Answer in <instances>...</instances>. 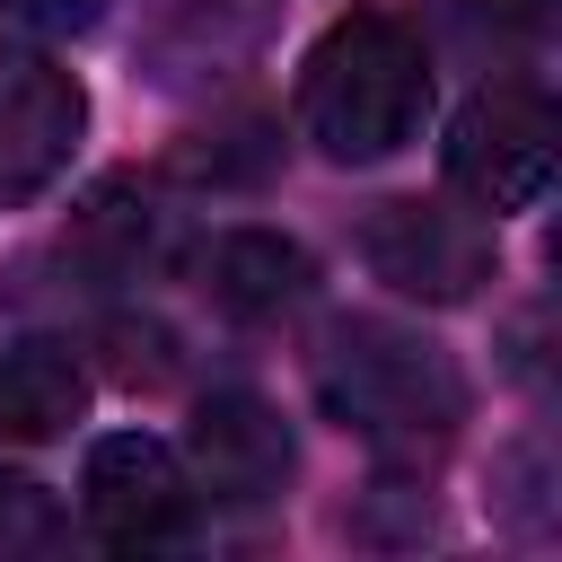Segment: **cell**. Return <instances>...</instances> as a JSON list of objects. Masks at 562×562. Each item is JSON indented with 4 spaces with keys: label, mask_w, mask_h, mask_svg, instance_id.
I'll return each instance as SVG.
<instances>
[{
    "label": "cell",
    "mask_w": 562,
    "mask_h": 562,
    "mask_svg": "<svg viewBox=\"0 0 562 562\" xmlns=\"http://www.w3.org/2000/svg\"><path fill=\"white\" fill-rule=\"evenodd\" d=\"M430 114V53L395 9H342L299 61V132L334 167L395 158Z\"/></svg>",
    "instance_id": "cell-1"
},
{
    "label": "cell",
    "mask_w": 562,
    "mask_h": 562,
    "mask_svg": "<svg viewBox=\"0 0 562 562\" xmlns=\"http://www.w3.org/2000/svg\"><path fill=\"white\" fill-rule=\"evenodd\" d=\"M18 26H35V35H88L97 18H105V0H0Z\"/></svg>",
    "instance_id": "cell-13"
},
{
    "label": "cell",
    "mask_w": 562,
    "mask_h": 562,
    "mask_svg": "<svg viewBox=\"0 0 562 562\" xmlns=\"http://www.w3.org/2000/svg\"><path fill=\"white\" fill-rule=\"evenodd\" d=\"M88 404V369L70 342H9L0 351V439H61Z\"/></svg>",
    "instance_id": "cell-10"
},
{
    "label": "cell",
    "mask_w": 562,
    "mask_h": 562,
    "mask_svg": "<svg viewBox=\"0 0 562 562\" xmlns=\"http://www.w3.org/2000/svg\"><path fill=\"white\" fill-rule=\"evenodd\" d=\"M79 132H88L79 79L35 44H0V202H35L44 184H61Z\"/></svg>",
    "instance_id": "cell-5"
},
{
    "label": "cell",
    "mask_w": 562,
    "mask_h": 562,
    "mask_svg": "<svg viewBox=\"0 0 562 562\" xmlns=\"http://www.w3.org/2000/svg\"><path fill=\"white\" fill-rule=\"evenodd\" d=\"M70 255H79L97 281H140V272L158 263V211H149V202H132V184H105V193L79 211Z\"/></svg>",
    "instance_id": "cell-11"
},
{
    "label": "cell",
    "mask_w": 562,
    "mask_h": 562,
    "mask_svg": "<svg viewBox=\"0 0 562 562\" xmlns=\"http://www.w3.org/2000/svg\"><path fill=\"white\" fill-rule=\"evenodd\" d=\"M184 448H193V483H202L211 501H228V509L272 501V492L290 483V465H299L290 422H281L263 395H202Z\"/></svg>",
    "instance_id": "cell-7"
},
{
    "label": "cell",
    "mask_w": 562,
    "mask_h": 562,
    "mask_svg": "<svg viewBox=\"0 0 562 562\" xmlns=\"http://www.w3.org/2000/svg\"><path fill=\"white\" fill-rule=\"evenodd\" d=\"M307 378H316V404L386 457H430L465 422V369L430 334L386 316H334L307 351Z\"/></svg>",
    "instance_id": "cell-2"
},
{
    "label": "cell",
    "mask_w": 562,
    "mask_h": 562,
    "mask_svg": "<svg viewBox=\"0 0 562 562\" xmlns=\"http://www.w3.org/2000/svg\"><path fill=\"white\" fill-rule=\"evenodd\" d=\"M448 184L474 202V211H527L544 184H553V105L518 79L501 88H474L448 123Z\"/></svg>",
    "instance_id": "cell-3"
},
{
    "label": "cell",
    "mask_w": 562,
    "mask_h": 562,
    "mask_svg": "<svg viewBox=\"0 0 562 562\" xmlns=\"http://www.w3.org/2000/svg\"><path fill=\"white\" fill-rule=\"evenodd\" d=\"M263 9H272V0H158V18H149V70H158L167 88L220 79L228 61L255 53Z\"/></svg>",
    "instance_id": "cell-8"
},
{
    "label": "cell",
    "mask_w": 562,
    "mask_h": 562,
    "mask_svg": "<svg viewBox=\"0 0 562 562\" xmlns=\"http://www.w3.org/2000/svg\"><path fill=\"white\" fill-rule=\"evenodd\" d=\"M53 536H61V509H53V492H44L35 474L0 465V562H18V553H44Z\"/></svg>",
    "instance_id": "cell-12"
},
{
    "label": "cell",
    "mask_w": 562,
    "mask_h": 562,
    "mask_svg": "<svg viewBox=\"0 0 562 562\" xmlns=\"http://www.w3.org/2000/svg\"><path fill=\"white\" fill-rule=\"evenodd\" d=\"M360 255L386 290L422 307H457L492 281V228L457 202H378L360 228Z\"/></svg>",
    "instance_id": "cell-4"
},
{
    "label": "cell",
    "mask_w": 562,
    "mask_h": 562,
    "mask_svg": "<svg viewBox=\"0 0 562 562\" xmlns=\"http://www.w3.org/2000/svg\"><path fill=\"white\" fill-rule=\"evenodd\" d=\"M79 501H88V527L105 544H167L193 518V483H184L176 448L149 439V430L97 439L88 448V474H79Z\"/></svg>",
    "instance_id": "cell-6"
},
{
    "label": "cell",
    "mask_w": 562,
    "mask_h": 562,
    "mask_svg": "<svg viewBox=\"0 0 562 562\" xmlns=\"http://www.w3.org/2000/svg\"><path fill=\"white\" fill-rule=\"evenodd\" d=\"M202 290H211L228 316H281V307H299V299L316 290V263H307V246H290L281 228H228V237H211V255H202Z\"/></svg>",
    "instance_id": "cell-9"
}]
</instances>
